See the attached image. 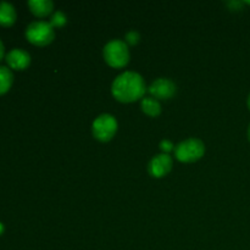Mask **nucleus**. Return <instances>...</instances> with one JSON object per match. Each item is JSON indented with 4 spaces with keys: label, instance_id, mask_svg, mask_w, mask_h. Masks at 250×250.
I'll return each instance as SVG.
<instances>
[{
    "label": "nucleus",
    "instance_id": "f257e3e1",
    "mask_svg": "<svg viewBox=\"0 0 250 250\" xmlns=\"http://www.w3.org/2000/svg\"><path fill=\"white\" fill-rule=\"evenodd\" d=\"M146 85L144 78L133 71H126L114 80L111 93L116 100L121 103H133L143 99Z\"/></svg>",
    "mask_w": 250,
    "mask_h": 250
},
{
    "label": "nucleus",
    "instance_id": "f03ea898",
    "mask_svg": "<svg viewBox=\"0 0 250 250\" xmlns=\"http://www.w3.org/2000/svg\"><path fill=\"white\" fill-rule=\"evenodd\" d=\"M104 60L114 68H122L129 62V50L126 42L114 39L110 41L103 50Z\"/></svg>",
    "mask_w": 250,
    "mask_h": 250
},
{
    "label": "nucleus",
    "instance_id": "7ed1b4c3",
    "mask_svg": "<svg viewBox=\"0 0 250 250\" xmlns=\"http://www.w3.org/2000/svg\"><path fill=\"white\" fill-rule=\"evenodd\" d=\"M26 38L29 43L37 46H45L55 38V31L50 22L34 21L26 28Z\"/></svg>",
    "mask_w": 250,
    "mask_h": 250
},
{
    "label": "nucleus",
    "instance_id": "20e7f679",
    "mask_svg": "<svg viewBox=\"0 0 250 250\" xmlns=\"http://www.w3.org/2000/svg\"><path fill=\"white\" fill-rule=\"evenodd\" d=\"M205 154V146L200 139L189 138L181 142L175 148V156L181 163H194Z\"/></svg>",
    "mask_w": 250,
    "mask_h": 250
},
{
    "label": "nucleus",
    "instance_id": "39448f33",
    "mask_svg": "<svg viewBox=\"0 0 250 250\" xmlns=\"http://www.w3.org/2000/svg\"><path fill=\"white\" fill-rule=\"evenodd\" d=\"M117 120L110 114H103L93 121L92 132L95 139L100 142H109L117 132Z\"/></svg>",
    "mask_w": 250,
    "mask_h": 250
},
{
    "label": "nucleus",
    "instance_id": "423d86ee",
    "mask_svg": "<svg viewBox=\"0 0 250 250\" xmlns=\"http://www.w3.org/2000/svg\"><path fill=\"white\" fill-rule=\"evenodd\" d=\"M173 160L168 154H158L148 164V172L154 178H163L172 170Z\"/></svg>",
    "mask_w": 250,
    "mask_h": 250
},
{
    "label": "nucleus",
    "instance_id": "0eeeda50",
    "mask_svg": "<svg viewBox=\"0 0 250 250\" xmlns=\"http://www.w3.org/2000/svg\"><path fill=\"white\" fill-rule=\"evenodd\" d=\"M148 92L156 100H167L175 95L176 84L167 78H159L151 83Z\"/></svg>",
    "mask_w": 250,
    "mask_h": 250
},
{
    "label": "nucleus",
    "instance_id": "6e6552de",
    "mask_svg": "<svg viewBox=\"0 0 250 250\" xmlns=\"http://www.w3.org/2000/svg\"><path fill=\"white\" fill-rule=\"evenodd\" d=\"M5 60L7 65L14 70H26L31 63V55L23 49L15 48L6 54Z\"/></svg>",
    "mask_w": 250,
    "mask_h": 250
},
{
    "label": "nucleus",
    "instance_id": "1a4fd4ad",
    "mask_svg": "<svg viewBox=\"0 0 250 250\" xmlns=\"http://www.w3.org/2000/svg\"><path fill=\"white\" fill-rule=\"evenodd\" d=\"M28 7L37 17H45L54 10V2L50 0H29Z\"/></svg>",
    "mask_w": 250,
    "mask_h": 250
},
{
    "label": "nucleus",
    "instance_id": "9d476101",
    "mask_svg": "<svg viewBox=\"0 0 250 250\" xmlns=\"http://www.w3.org/2000/svg\"><path fill=\"white\" fill-rule=\"evenodd\" d=\"M16 10L14 5L9 1H0V24L10 27L16 21Z\"/></svg>",
    "mask_w": 250,
    "mask_h": 250
},
{
    "label": "nucleus",
    "instance_id": "9b49d317",
    "mask_svg": "<svg viewBox=\"0 0 250 250\" xmlns=\"http://www.w3.org/2000/svg\"><path fill=\"white\" fill-rule=\"evenodd\" d=\"M142 111L150 117H158L161 114V105L153 97H144L141 102Z\"/></svg>",
    "mask_w": 250,
    "mask_h": 250
},
{
    "label": "nucleus",
    "instance_id": "f8f14e48",
    "mask_svg": "<svg viewBox=\"0 0 250 250\" xmlns=\"http://www.w3.org/2000/svg\"><path fill=\"white\" fill-rule=\"evenodd\" d=\"M12 82H14V75H12L11 70L5 66H0V95L9 92Z\"/></svg>",
    "mask_w": 250,
    "mask_h": 250
},
{
    "label": "nucleus",
    "instance_id": "ddd939ff",
    "mask_svg": "<svg viewBox=\"0 0 250 250\" xmlns=\"http://www.w3.org/2000/svg\"><path fill=\"white\" fill-rule=\"evenodd\" d=\"M66 22H67V19L62 11H55L51 15L50 24L54 28H61V27L65 26Z\"/></svg>",
    "mask_w": 250,
    "mask_h": 250
},
{
    "label": "nucleus",
    "instance_id": "4468645a",
    "mask_svg": "<svg viewBox=\"0 0 250 250\" xmlns=\"http://www.w3.org/2000/svg\"><path fill=\"white\" fill-rule=\"evenodd\" d=\"M125 39H126L127 45H136V44L139 43V39H141V36L137 31H129L127 32L126 36H125Z\"/></svg>",
    "mask_w": 250,
    "mask_h": 250
},
{
    "label": "nucleus",
    "instance_id": "2eb2a0df",
    "mask_svg": "<svg viewBox=\"0 0 250 250\" xmlns=\"http://www.w3.org/2000/svg\"><path fill=\"white\" fill-rule=\"evenodd\" d=\"M160 146L161 150L164 151V154H168L170 151H172L173 149H175V148H173L175 146L172 144V142L167 141V139H164V141H161L160 146Z\"/></svg>",
    "mask_w": 250,
    "mask_h": 250
},
{
    "label": "nucleus",
    "instance_id": "dca6fc26",
    "mask_svg": "<svg viewBox=\"0 0 250 250\" xmlns=\"http://www.w3.org/2000/svg\"><path fill=\"white\" fill-rule=\"evenodd\" d=\"M242 4H243V2H241V1H229V6H231L233 10H237V9H239V6H241Z\"/></svg>",
    "mask_w": 250,
    "mask_h": 250
},
{
    "label": "nucleus",
    "instance_id": "f3484780",
    "mask_svg": "<svg viewBox=\"0 0 250 250\" xmlns=\"http://www.w3.org/2000/svg\"><path fill=\"white\" fill-rule=\"evenodd\" d=\"M4 51H5V48H4V43L1 42V39H0V60L2 59V56H4Z\"/></svg>",
    "mask_w": 250,
    "mask_h": 250
},
{
    "label": "nucleus",
    "instance_id": "a211bd4d",
    "mask_svg": "<svg viewBox=\"0 0 250 250\" xmlns=\"http://www.w3.org/2000/svg\"><path fill=\"white\" fill-rule=\"evenodd\" d=\"M4 231H5V227H4V225H2L1 222H0V236H1V234L4 233Z\"/></svg>",
    "mask_w": 250,
    "mask_h": 250
},
{
    "label": "nucleus",
    "instance_id": "6ab92c4d",
    "mask_svg": "<svg viewBox=\"0 0 250 250\" xmlns=\"http://www.w3.org/2000/svg\"><path fill=\"white\" fill-rule=\"evenodd\" d=\"M248 107H249V110H250V94H249V97H248Z\"/></svg>",
    "mask_w": 250,
    "mask_h": 250
},
{
    "label": "nucleus",
    "instance_id": "aec40b11",
    "mask_svg": "<svg viewBox=\"0 0 250 250\" xmlns=\"http://www.w3.org/2000/svg\"><path fill=\"white\" fill-rule=\"evenodd\" d=\"M248 138H249V141H250V125H249V128H248Z\"/></svg>",
    "mask_w": 250,
    "mask_h": 250
},
{
    "label": "nucleus",
    "instance_id": "412c9836",
    "mask_svg": "<svg viewBox=\"0 0 250 250\" xmlns=\"http://www.w3.org/2000/svg\"><path fill=\"white\" fill-rule=\"evenodd\" d=\"M244 2H246V4H248V5H250V0H246V1H244Z\"/></svg>",
    "mask_w": 250,
    "mask_h": 250
}]
</instances>
